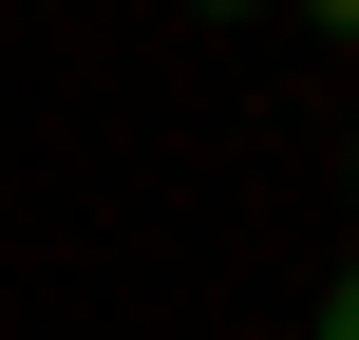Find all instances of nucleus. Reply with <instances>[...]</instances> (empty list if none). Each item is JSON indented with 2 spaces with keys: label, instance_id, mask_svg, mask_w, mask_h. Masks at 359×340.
<instances>
[{
  "label": "nucleus",
  "instance_id": "1",
  "mask_svg": "<svg viewBox=\"0 0 359 340\" xmlns=\"http://www.w3.org/2000/svg\"><path fill=\"white\" fill-rule=\"evenodd\" d=\"M303 340H359V265H341V284H322V322H303Z\"/></svg>",
  "mask_w": 359,
  "mask_h": 340
},
{
  "label": "nucleus",
  "instance_id": "2",
  "mask_svg": "<svg viewBox=\"0 0 359 340\" xmlns=\"http://www.w3.org/2000/svg\"><path fill=\"white\" fill-rule=\"evenodd\" d=\"M303 19H322V38H341V57H359V0H303Z\"/></svg>",
  "mask_w": 359,
  "mask_h": 340
},
{
  "label": "nucleus",
  "instance_id": "3",
  "mask_svg": "<svg viewBox=\"0 0 359 340\" xmlns=\"http://www.w3.org/2000/svg\"><path fill=\"white\" fill-rule=\"evenodd\" d=\"M189 19H246V0H189Z\"/></svg>",
  "mask_w": 359,
  "mask_h": 340
}]
</instances>
